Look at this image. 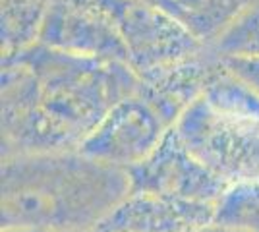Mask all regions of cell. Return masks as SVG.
Segmentation results:
<instances>
[{
  "instance_id": "obj_1",
  "label": "cell",
  "mask_w": 259,
  "mask_h": 232,
  "mask_svg": "<svg viewBox=\"0 0 259 232\" xmlns=\"http://www.w3.org/2000/svg\"><path fill=\"white\" fill-rule=\"evenodd\" d=\"M2 155L79 151L120 101L140 89L124 62L35 43L2 58Z\"/></svg>"
},
{
  "instance_id": "obj_2",
  "label": "cell",
  "mask_w": 259,
  "mask_h": 232,
  "mask_svg": "<svg viewBox=\"0 0 259 232\" xmlns=\"http://www.w3.org/2000/svg\"><path fill=\"white\" fill-rule=\"evenodd\" d=\"M132 192L126 168L79 151L4 157L2 211L6 222L68 226L116 209Z\"/></svg>"
},
{
  "instance_id": "obj_3",
  "label": "cell",
  "mask_w": 259,
  "mask_h": 232,
  "mask_svg": "<svg viewBox=\"0 0 259 232\" xmlns=\"http://www.w3.org/2000/svg\"><path fill=\"white\" fill-rule=\"evenodd\" d=\"M174 128L186 147L227 184H259V111L223 112L199 99Z\"/></svg>"
},
{
  "instance_id": "obj_4",
  "label": "cell",
  "mask_w": 259,
  "mask_h": 232,
  "mask_svg": "<svg viewBox=\"0 0 259 232\" xmlns=\"http://www.w3.org/2000/svg\"><path fill=\"white\" fill-rule=\"evenodd\" d=\"M120 35L128 66L138 74L170 66L203 53L207 47L197 41L182 23L149 0H97Z\"/></svg>"
},
{
  "instance_id": "obj_5",
  "label": "cell",
  "mask_w": 259,
  "mask_h": 232,
  "mask_svg": "<svg viewBox=\"0 0 259 232\" xmlns=\"http://www.w3.org/2000/svg\"><path fill=\"white\" fill-rule=\"evenodd\" d=\"M128 176L134 194H153L186 201L207 203L228 190L227 182L186 147L174 126L145 161L128 168Z\"/></svg>"
},
{
  "instance_id": "obj_6",
  "label": "cell",
  "mask_w": 259,
  "mask_h": 232,
  "mask_svg": "<svg viewBox=\"0 0 259 232\" xmlns=\"http://www.w3.org/2000/svg\"><path fill=\"white\" fill-rule=\"evenodd\" d=\"M168 130L170 126L138 89L108 112L79 153L128 170L145 161Z\"/></svg>"
},
{
  "instance_id": "obj_7",
  "label": "cell",
  "mask_w": 259,
  "mask_h": 232,
  "mask_svg": "<svg viewBox=\"0 0 259 232\" xmlns=\"http://www.w3.org/2000/svg\"><path fill=\"white\" fill-rule=\"evenodd\" d=\"M39 43L74 55L128 64L124 43L97 0H54Z\"/></svg>"
},
{
  "instance_id": "obj_8",
  "label": "cell",
  "mask_w": 259,
  "mask_h": 232,
  "mask_svg": "<svg viewBox=\"0 0 259 232\" xmlns=\"http://www.w3.org/2000/svg\"><path fill=\"white\" fill-rule=\"evenodd\" d=\"M221 68L219 56L207 47L188 60L141 74L140 93L172 128L184 112L205 95Z\"/></svg>"
},
{
  "instance_id": "obj_9",
  "label": "cell",
  "mask_w": 259,
  "mask_h": 232,
  "mask_svg": "<svg viewBox=\"0 0 259 232\" xmlns=\"http://www.w3.org/2000/svg\"><path fill=\"white\" fill-rule=\"evenodd\" d=\"M197 41L211 47L246 10L244 0H153Z\"/></svg>"
},
{
  "instance_id": "obj_10",
  "label": "cell",
  "mask_w": 259,
  "mask_h": 232,
  "mask_svg": "<svg viewBox=\"0 0 259 232\" xmlns=\"http://www.w3.org/2000/svg\"><path fill=\"white\" fill-rule=\"evenodd\" d=\"M54 0H0L2 58L39 43L45 20Z\"/></svg>"
},
{
  "instance_id": "obj_11",
  "label": "cell",
  "mask_w": 259,
  "mask_h": 232,
  "mask_svg": "<svg viewBox=\"0 0 259 232\" xmlns=\"http://www.w3.org/2000/svg\"><path fill=\"white\" fill-rule=\"evenodd\" d=\"M209 49L219 56L259 55V4L242 12V16Z\"/></svg>"
},
{
  "instance_id": "obj_12",
  "label": "cell",
  "mask_w": 259,
  "mask_h": 232,
  "mask_svg": "<svg viewBox=\"0 0 259 232\" xmlns=\"http://www.w3.org/2000/svg\"><path fill=\"white\" fill-rule=\"evenodd\" d=\"M219 215L228 221L259 224V184H234L225 192Z\"/></svg>"
},
{
  "instance_id": "obj_13",
  "label": "cell",
  "mask_w": 259,
  "mask_h": 232,
  "mask_svg": "<svg viewBox=\"0 0 259 232\" xmlns=\"http://www.w3.org/2000/svg\"><path fill=\"white\" fill-rule=\"evenodd\" d=\"M219 56V55H217ZM221 64L232 76L242 79L259 95V55L255 56H219Z\"/></svg>"
},
{
  "instance_id": "obj_14",
  "label": "cell",
  "mask_w": 259,
  "mask_h": 232,
  "mask_svg": "<svg viewBox=\"0 0 259 232\" xmlns=\"http://www.w3.org/2000/svg\"><path fill=\"white\" fill-rule=\"evenodd\" d=\"M259 0H244V6H246V10L248 8H253V6H257Z\"/></svg>"
},
{
  "instance_id": "obj_15",
  "label": "cell",
  "mask_w": 259,
  "mask_h": 232,
  "mask_svg": "<svg viewBox=\"0 0 259 232\" xmlns=\"http://www.w3.org/2000/svg\"><path fill=\"white\" fill-rule=\"evenodd\" d=\"M149 2H153V0H149Z\"/></svg>"
}]
</instances>
